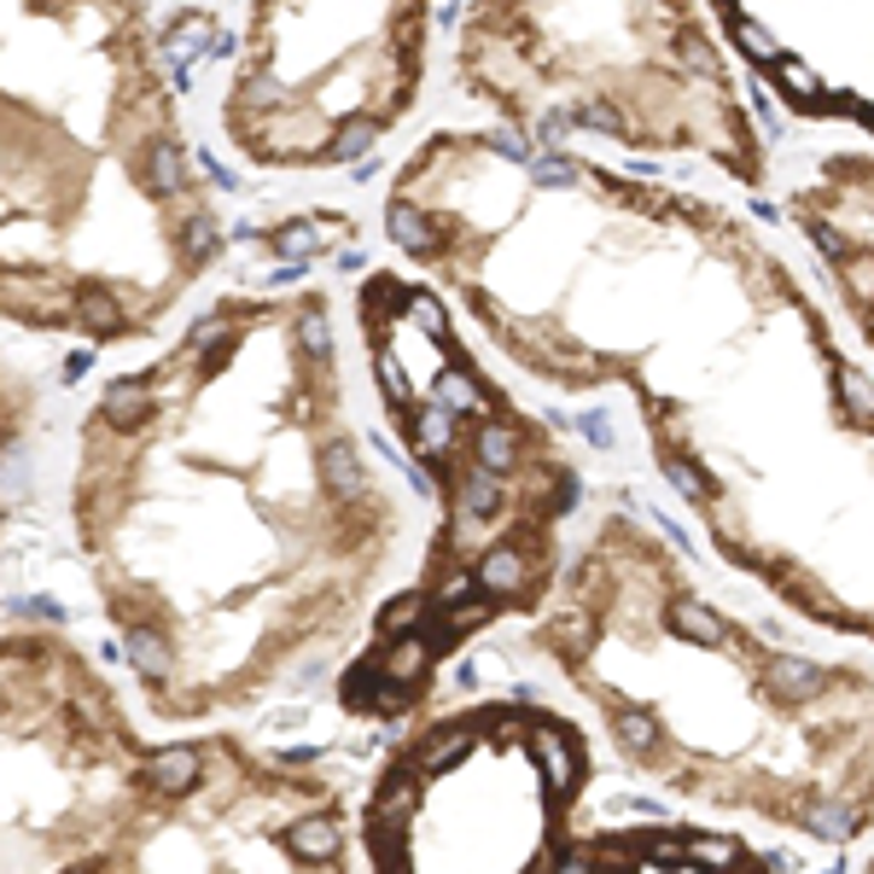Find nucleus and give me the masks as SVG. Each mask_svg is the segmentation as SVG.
Wrapping results in <instances>:
<instances>
[{
  "label": "nucleus",
  "instance_id": "nucleus-1",
  "mask_svg": "<svg viewBox=\"0 0 874 874\" xmlns=\"http://www.w3.org/2000/svg\"><path fill=\"white\" fill-rule=\"evenodd\" d=\"M589 776L565 717L478 705L397 746L362 805L374 874H554L572 792Z\"/></svg>",
  "mask_w": 874,
  "mask_h": 874
},
{
  "label": "nucleus",
  "instance_id": "nucleus-2",
  "mask_svg": "<svg viewBox=\"0 0 874 874\" xmlns=\"http://www.w3.org/2000/svg\"><path fill=\"white\" fill-rule=\"evenodd\" d=\"M158 787L123 705L58 636H7V874H123Z\"/></svg>",
  "mask_w": 874,
  "mask_h": 874
},
{
  "label": "nucleus",
  "instance_id": "nucleus-3",
  "mask_svg": "<svg viewBox=\"0 0 874 874\" xmlns=\"http://www.w3.org/2000/svg\"><path fill=\"white\" fill-rule=\"evenodd\" d=\"M123 874H350V828L333 781L205 741L198 776L152 805Z\"/></svg>",
  "mask_w": 874,
  "mask_h": 874
},
{
  "label": "nucleus",
  "instance_id": "nucleus-4",
  "mask_svg": "<svg viewBox=\"0 0 874 874\" xmlns=\"http://www.w3.org/2000/svg\"><path fill=\"white\" fill-rule=\"evenodd\" d=\"M565 874H764V863L741 851V840H717V833L624 828L565 857Z\"/></svg>",
  "mask_w": 874,
  "mask_h": 874
},
{
  "label": "nucleus",
  "instance_id": "nucleus-5",
  "mask_svg": "<svg viewBox=\"0 0 874 874\" xmlns=\"http://www.w3.org/2000/svg\"><path fill=\"white\" fill-rule=\"evenodd\" d=\"M863 874H874V857H868V863H863Z\"/></svg>",
  "mask_w": 874,
  "mask_h": 874
}]
</instances>
